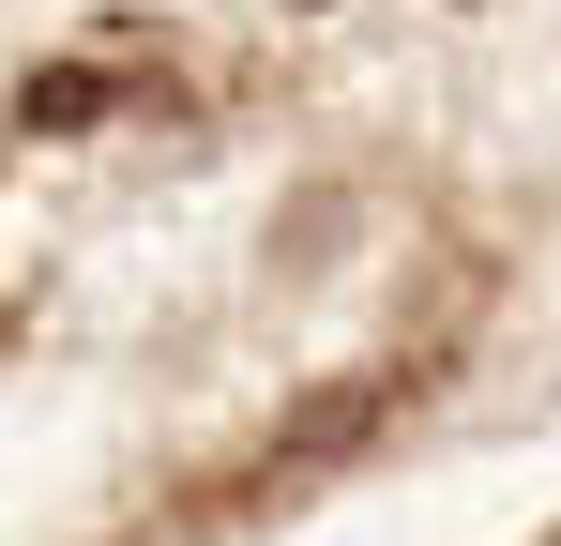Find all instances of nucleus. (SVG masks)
<instances>
[{
    "label": "nucleus",
    "mask_w": 561,
    "mask_h": 546,
    "mask_svg": "<svg viewBox=\"0 0 561 546\" xmlns=\"http://www.w3.org/2000/svg\"><path fill=\"white\" fill-rule=\"evenodd\" d=\"M15 122H31V137H92V122H106V77H92V61H46V77L15 91Z\"/></svg>",
    "instance_id": "obj_2"
},
{
    "label": "nucleus",
    "mask_w": 561,
    "mask_h": 546,
    "mask_svg": "<svg viewBox=\"0 0 561 546\" xmlns=\"http://www.w3.org/2000/svg\"><path fill=\"white\" fill-rule=\"evenodd\" d=\"M379 425H394V395H379V379H365V395H334V410H288L274 470H334V455H365Z\"/></svg>",
    "instance_id": "obj_1"
}]
</instances>
